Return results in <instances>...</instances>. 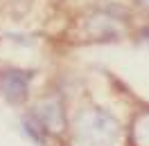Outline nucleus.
<instances>
[{"instance_id":"obj_1","label":"nucleus","mask_w":149,"mask_h":146,"mask_svg":"<svg viewBox=\"0 0 149 146\" xmlns=\"http://www.w3.org/2000/svg\"><path fill=\"white\" fill-rule=\"evenodd\" d=\"M77 130H79V139H84L91 146H111L118 137L115 119L109 117L102 110L81 115L79 124H77Z\"/></svg>"},{"instance_id":"obj_2","label":"nucleus","mask_w":149,"mask_h":146,"mask_svg":"<svg viewBox=\"0 0 149 146\" xmlns=\"http://www.w3.org/2000/svg\"><path fill=\"white\" fill-rule=\"evenodd\" d=\"M27 88H29V74L20 72V70H2L0 72V92L14 103L27 97Z\"/></svg>"}]
</instances>
